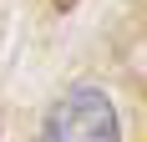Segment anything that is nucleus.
Listing matches in <instances>:
<instances>
[{
	"instance_id": "nucleus-1",
	"label": "nucleus",
	"mask_w": 147,
	"mask_h": 142,
	"mask_svg": "<svg viewBox=\"0 0 147 142\" xmlns=\"http://www.w3.org/2000/svg\"><path fill=\"white\" fill-rule=\"evenodd\" d=\"M41 142H122L112 97L96 91V86H76V91H66V97L46 112Z\"/></svg>"
}]
</instances>
